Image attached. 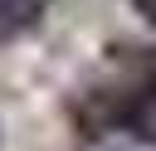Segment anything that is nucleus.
<instances>
[{
    "label": "nucleus",
    "instance_id": "obj_1",
    "mask_svg": "<svg viewBox=\"0 0 156 151\" xmlns=\"http://www.w3.org/2000/svg\"><path fill=\"white\" fill-rule=\"evenodd\" d=\"M44 19V0H0V44L29 34Z\"/></svg>",
    "mask_w": 156,
    "mask_h": 151
},
{
    "label": "nucleus",
    "instance_id": "obj_2",
    "mask_svg": "<svg viewBox=\"0 0 156 151\" xmlns=\"http://www.w3.org/2000/svg\"><path fill=\"white\" fill-rule=\"evenodd\" d=\"M127 5H132V10H136L146 24H156V0H127Z\"/></svg>",
    "mask_w": 156,
    "mask_h": 151
}]
</instances>
